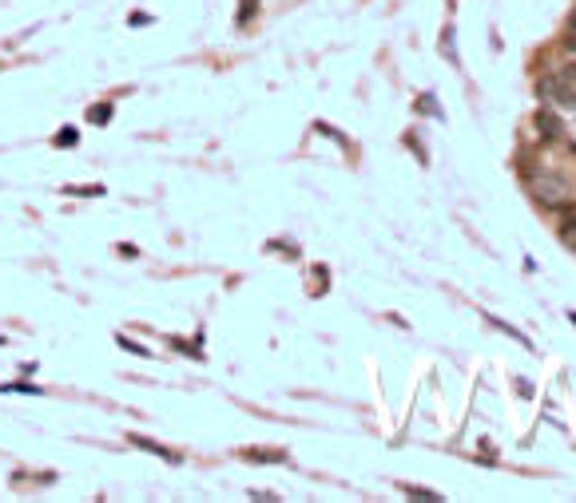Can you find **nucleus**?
<instances>
[{
	"instance_id": "nucleus-6",
	"label": "nucleus",
	"mask_w": 576,
	"mask_h": 503,
	"mask_svg": "<svg viewBox=\"0 0 576 503\" xmlns=\"http://www.w3.org/2000/svg\"><path fill=\"white\" fill-rule=\"evenodd\" d=\"M88 119H92V123H107V119H112V104L92 107V112H88Z\"/></svg>"
},
{
	"instance_id": "nucleus-4",
	"label": "nucleus",
	"mask_w": 576,
	"mask_h": 503,
	"mask_svg": "<svg viewBox=\"0 0 576 503\" xmlns=\"http://www.w3.org/2000/svg\"><path fill=\"white\" fill-rule=\"evenodd\" d=\"M135 448H144V452H152V456H163V460H179L175 452H167L163 444H155V440H147V436H127Z\"/></svg>"
},
{
	"instance_id": "nucleus-1",
	"label": "nucleus",
	"mask_w": 576,
	"mask_h": 503,
	"mask_svg": "<svg viewBox=\"0 0 576 503\" xmlns=\"http://www.w3.org/2000/svg\"><path fill=\"white\" fill-rule=\"evenodd\" d=\"M525 183H529L533 198L541 206H549V210H572L576 206V183L556 175V167H529L525 170Z\"/></svg>"
},
{
	"instance_id": "nucleus-12",
	"label": "nucleus",
	"mask_w": 576,
	"mask_h": 503,
	"mask_svg": "<svg viewBox=\"0 0 576 503\" xmlns=\"http://www.w3.org/2000/svg\"><path fill=\"white\" fill-rule=\"evenodd\" d=\"M0 345H5V337H0Z\"/></svg>"
},
{
	"instance_id": "nucleus-10",
	"label": "nucleus",
	"mask_w": 576,
	"mask_h": 503,
	"mask_svg": "<svg viewBox=\"0 0 576 503\" xmlns=\"http://www.w3.org/2000/svg\"><path fill=\"white\" fill-rule=\"evenodd\" d=\"M493 329H501V334H509V337H516V341H525V334H516L513 325H505V321H493ZM525 345H529V341H525Z\"/></svg>"
},
{
	"instance_id": "nucleus-9",
	"label": "nucleus",
	"mask_w": 576,
	"mask_h": 503,
	"mask_svg": "<svg viewBox=\"0 0 576 503\" xmlns=\"http://www.w3.org/2000/svg\"><path fill=\"white\" fill-rule=\"evenodd\" d=\"M119 345H124L127 353H135V357H147V349H144V345H135V341H127V337H119Z\"/></svg>"
},
{
	"instance_id": "nucleus-8",
	"label": "nucleus",
	"mask_w": 576,
	"mask_h": 503,
	"mask_svg": "<svg viewBox=\"0 0 576 503\" xmlns=\"http://www.w3.org/2000/svg\"><path fill=\"white\" fill-rule=\"evenodd\" d=\"M258 13V0H243V13H238V24H251Z\"/></svg>"
},
{
	"instance_id": "nucleus-5",
	"label": "nucleus",
	"mask_w": 576,
	"mask_h": 503,
	"mask_svg": "<svg viewBox=\"0 0 576 503\" xmlns=\"http://www.w3.org/2000/svg\"><path fill=\"white\" fill-rule=\"evenodd\" d=\"M52 143H56V147H76V143H79V131H76V127H60Z\"/></svg>"
},
{
	"instance_id": "nucleus-11",
	"label": "nucleus",
	"mask_w": 576,
	"mask_h": 503,
	"mask_svg": "<svg viewBox=\"0 0 576 503\" xmlns=\"http://www.w3.org/2000/svg\"><path fill=\"white\" fill-rule=\"evenodd\" d=\"M68 195H104V187H68Z\"/></svg>"
},
{
	"instance_id": "nucleus-2",
	"label": "nucleus",
	"mask_w": 576,
	"mask_h": 503,
	"mask_svg": "<svg viewBox=\"0 0 576 503\" xmlns=\"http://www.w3.org/2000/svg\"><path fill=\"white\" fill-rule=\"evenodd\" d=\"M536 96L549 107H576V68H556L553 76H541Z\"/></svg>"
},
{
	"instance_id": "nucleus-3",
	"label": "nucleus",
	"mask_w": 576,
	"mask_h": 503,
	"mask_svg": "<svg viewBox=\"0 0 576 503\" xmlns=\"http://www.w3.org/2000/svg\"><path fill=\"white\" fill-rule=\"evenodd\" d=\"M533 123H536V131H541L544 139H556V143H561V139H564V127H561V119H556L553 112H536V119H533Z\"/></svg>"
},
{
	"instance_id": "nucleus-7",
	"label": "nucleus",
	"mask_w": 576,
	"mask_h": 503,
	"mask_svg": "<svg viewBox=\"0 0 576 503\" xmlns=\"http://www.w3.org/2000/svg\"><path fill=\"white\" fill-rule=\"evenodd\" d=\"M5 392H24V397H40V385H24V380H16V385H5Z\"/></svg>"
}]
</instances>
